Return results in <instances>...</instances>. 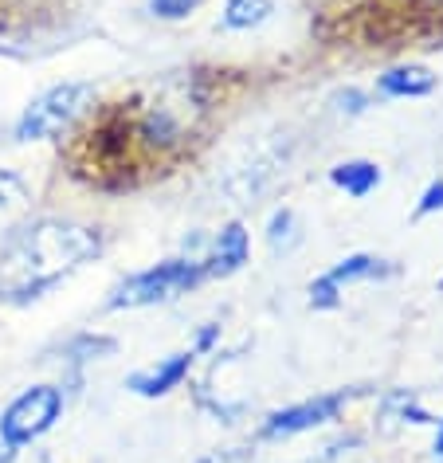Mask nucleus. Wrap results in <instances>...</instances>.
Returning <instances> with one entry per match:
<instances>
[{
  "label": "nucleus",
  "mask_w": 443,
  "mask_h": 463,
  "mask_svg": "<svg viewBox=\"0 0 443 463\" xmlns=\"http://www.w3.org/2000/svg\"><path fill=\"white\" fill-rule=\"evenodd\" d=\"M102 251V236L90 224L60 216L24 220L0 248V303H36Z\"/></svg>",
  "instance_id": "obj_1"
},
{
  "label": "nucleus",
  "mask_w": 443,
  "mask_h": 463,
  "mask_svg": "<svg viewBox=\"0 0 443 463\" xmlns=\"http://www.w3.org/2000/svg\"><path fill=\"white\" fill-rule=\"evenodd\" d=\"M122 118H126V126L118 130L122 146H130L134 154L161 165V161L181 157L193 137L201 134L208 118V99L201 83L189 75L161 79V83L126 102Z\"/></svg>",
  "instance_id": "obj_2"
},
{
  "label": "nucleus",
  "mask_w": 443,
  "mask_h": 463,
  "mask_svg": "<svg viewBox=\"0 0 443 463\" xmlns=\"http://www.w3.org/2000/svg\"><path fill=\"white\" fill-rule=\"evenodd\" d=\"M290 149H295L290 130H263L248 137L228 157L224 173H220V193L228 196V204H251L283 173V165L290 161Z\"/></svg>",
  "instance_id": "obj_3"
},
{
  "label": "nucleus",
  "mask_w": 443,
  "mask_h": 463,
  "mask_svg": "<svg viewBox=\"0 0 443 463\" xmlns=\"http://www.w3.org/2000/svg\"><path fill=\"white\" fill-rule=\"evenodd\" d=\"M95 102L90 83H60L28 102V110L16 122V142H48V137L71 130Z\"/></svg>",
  "instance_id": "obj_4"
},
{
  "label": "nucleus",
  "mask_w": 443,
  "mask_h": 463,
  "mask_svg": "<svg viewBox=\"0 0 443 463\" xmlns=\"http://www.w3.org/2000/svg\"><path fill=\"white\" fill-rule=\"evenodd\" d=\"M201 279H208L204 260H165V263H157V268L137 271L126 283H118V291L110 295V310H134V307L169 303V298L193 291Z\"/></svg>",
  "instance_id": "obj_5"
},
{
  "label": "nucleus",
  "mask_w": 443,
  "mask_h": 463,
  "mask_svg": "<svg viewBox=\"0 0 443 463\" xmlns=\"http://www.w3.org/2000/svg\"><path fill=\"white\" fill-rule=\"evenodd\" d=\"M63 412V392L55 385H32L8 404L0 416V439L13 448H24L43 432H52Z\"/></svg>",
  "instance_id": "obj_6"
},
{
  "label": "nucleus",
  "mask_w": 443,
  "mask_h": 463,
  "mask_svg": "<svg viewBox=\"0 0 443 463\" xmlns=\"http://www.w3.org/2000/svg\"><path fill=\"white\" fill-rule=\"evenodd\" d=\"M345 409V397L342 392H325V397H314V401H302V404H290V409H278L267 416L263 424V436H298V432H310V428H322L337 420V412Z\"/></svg>",
  "instance_id": "obj_7"
},
{
  "label": "nucleus",
  "mask_w": 443,
  "mask_h": 463,
  "mask_svg": "<svg viewBox=\"0 0 443 463\" xmlns=\"http://www.w3.org/2000/svg\"><path fill=\"white\" fill-rule=\"evenodd\" d=\"M381 275H389V263H384V260H377V256H349L342 263H334L322 279L310 283V303L314 307H337L342 287L365 283V279H381Z\"/></svg>",
  "instance_id": "obj_8"
},
{
  "label": "nucleus",
  "mask_w": 443,
  "mask_h": 463,
  "mask_svg": "<svg viewBox=\"0 0 443 463\" xmlns=\"http://www.w3.org/2000/svg\"><path fill=\"white\" fill-rule=\"evenodd\" d=\"M193 357H196L193 350H181V354H173V357H165V362H157L149 369H137L126 385H130L137 397H165V392H173L184 377H189Z\"/></svg>",
  "instance_id": "obj_9"
},
{
  "label": "nucleus",
  "mask_w": 443,
  "mask_h": 463,
  "mask_svg": "<svg viewBox=\"0 0 443 463\" xmlns=\"http://www.w3.org/2000/svg\"><path fill=\"white\" fill-rule=\"evenodd\" d=\"M24 220H32V189L24 184V177L0 169V244H5Z\"/></svg>",
  "instance_id": "obj_10"
},
{
  "label": "nucleus",
  "mask_w": 443,
  "mask_h": 463,
  "mask_svg": "<svg viewBox=\"0 0 443 463\" xmlns=\"http://www.w3.org/2000/svg\"><path fill=\"white\" fill-rule=\"evenodd\" d=\"M248 256H251V240H248V232H243V224H228L212 244V251H208L204 271L224 279V275H236L243 263H248Z\"/></svg>",
  "instance_id": "obj_11"
},
{
  "label": "nucleus",
  "mask_w": 443,
  "mask_h": 463,
  "mask_svg": "<svg viewBox=\"0 0 443 463\" xmlns=\"http://www.w3.org/2000/svg\"><path fill=\"white\" fill-rule=\"evenodd\" d=\"M377 90L389 99H419V95H431L436 90V75L428 67H392L377 79Z\"/></svg>",
  "instance_id": "obj_12"
},
{
  "label": "nucleus",
  "mask_w": 443,
  "mask_h": 463,
  "mask_svg": "<svg viewBox=\"0 0 443 463\" xmlns=\"http://www.w3.org/2000/svg\"><path fill=\"white\" fill-rule=\"evenodd\" d=\"M330 181L342 189L345 196H369L381 184V165L377 161H342V165L330 169Z\"/></svg>",
  "instance_id": "obj_13"
},
{
  "label": "nucleus",
  "mask_w": 443,
  "mask_h": 463,
  "mask_svg": "<svg viewBox=\"0 0 443 463\" xmlns=\"http://www.w3.org/2000/svg\"><path fill=\"white\" fill-rule=\"evenodd\" d=\"M275 13V5L271 0H228L224 5V16H220V24L231 28V32H251V28H259L267 24Z\"/></svg>",
  "instance_id": "obj_14"
},
{
  "label": "nucleus",
  "mask_w": 443,
  "mask_h": 463,
  "mask_svg": "<svg viewBox=\"0 0 443 463\" xmlns=\"http://www.w3.org/2000/svg\"><path fill=\"white\" fill-rule=\"evenodd\" d=\"M267 244H271L275 251L295 244V213H290V208H283V213L271 216V228H267Z\"/></svg>",
  "instance_id": "obj_15"
},
{
  "label": "nucleus",
  "mask_w": 443,
  "mask_h": 463,
  "mask_svg": "<svg viewBox=\"0 0 443 463\" xmlns=\"http://www.w3.org/2000/svg\"><path fill=\"white\" fill-rule=\"evenodd\" d=\"M201 8V0H149V13L161 20H184Z\"/></svg>",
  "instance_id": "obj_16"
},
{
  "label": "nucleus",
  "mask_w": 443,
  "mask_h": 463,
  "mask_svg": "<svg viewBox=\"0 0 443 463\" xmlns=\"http://www.w3.org/2000/svg\"><path fill=\"white\" fill-rule=\"evenodd\" d=\"M334 102H337V110H342V114H365L369 95H361V90L349 87V90H337Z\"/></svg>",
  "instance_id": "obj_17"
},
{
  "label": "nucleus",
  "mask_w": 443,
  "mask_h": 463,
  "mask_svg": "<svg viewBox=\"0 0 443 463\" xmlns=\"http://www.w3.org/2000/svg\"><path fill=\"white\" fill-rule=\"evenodd\" d=\"M443 208V181H436L431 189L419 196V204H416V216H431V213H439Z\"/></svg>",
  "instance_id": "obj_18"
},
{
  "label": "nucleus",
  "mask_w": 443,
  "mask_h": 463,
  "mask_svg": "<svg viewBox=\"0 0 443 463\" xmlns=\"http://www.w3.org/2000/svg\"><path fill=\"white\" fill-rule=\"evenodd\" d=\"M16 459V448L13 444H5V439H0V463H13Z\"/></svg>",
  "instance_id": "obj_19"
},
{
  "label": "nucleus",
  "mask_w": 443,
  "mask_h": 463,
  "mask_svg": "<svg viewBox=\"0 0 443 463\" xmlns=\"http://www.w3.org/2000/svg\"><path fill=\"white\" fill-rule=\"evenodd\" d=\"M436 456H443V420H439V432H436Z\"/></svg>",
  "instance_id": "obj_20"
},
{
  "label": "nucleus",
  "mask_w": 443,
  "mask_h": 463,
  "mask_svg": "<svg viewBox=\"0 0 443 463\" xmlns=\"http://www.w3.org/2000/svg\"><path fill=\"white\" fill-rule=\"evenodd\" d=\"M419 5H431V8H443V0H419Z\"/></svg>",
  "instance_id": "obj_21"
}]
</instances>
